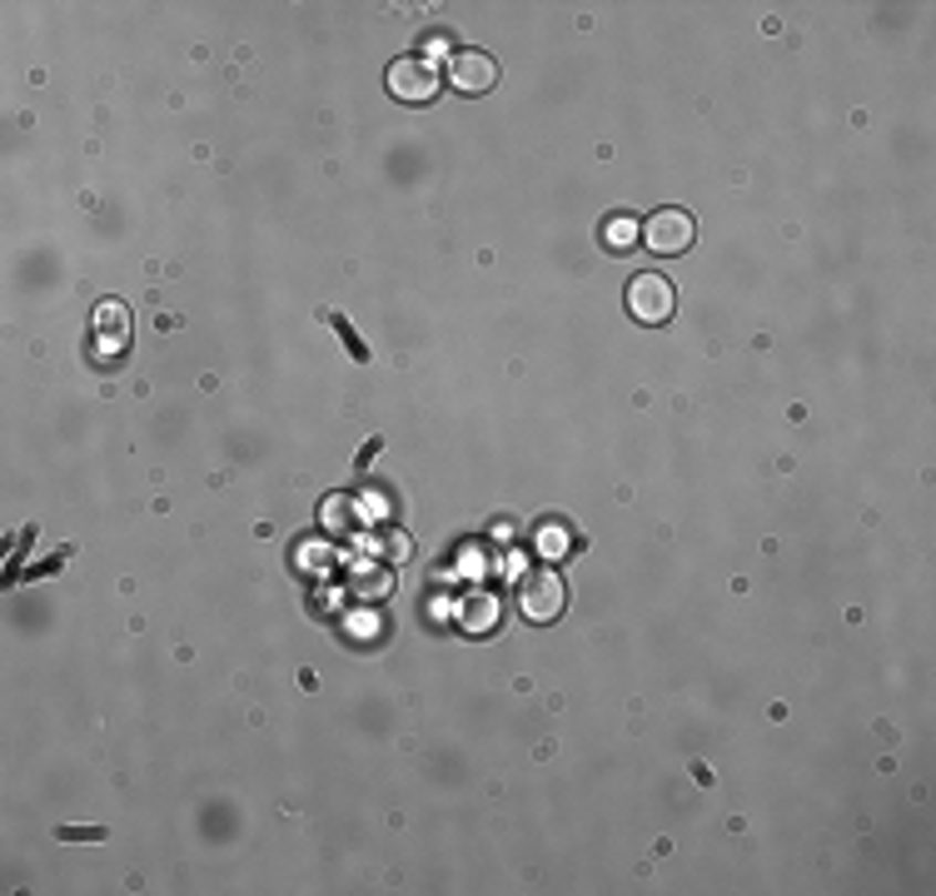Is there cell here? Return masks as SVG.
Wrapping results in <instances>:
<instances>
[{
    "instance_id": "obj_14",
    "label": "cell",
    "mask_w": 936,
    "mask_h": 896,
    "mask_svg": "<svg viewBox=\"0 0 936 896\" xmlns=\"http://www.w3.org/2000/svg\"><path fill=\"white\" fill-rule=\"evenodd\" d=\"M60 836H65V842H100V826H60Z\"/></svg>"
},
{
    "instance_id": "obj_4",
    "label": "cell",
    "mask_w": 936,
    "mask_h": 896,
    "mask_svg": "<svg viewBox=\"0 0 936 896\" xmlns=\"http://www.w3.org/2000/svg\"><path fill=\"white\" fill-rule=\"evenodd\" d=\"M388 95L404 100V105H428L438 95V70L434 60H394L388 65Z\"/></svg>"
},
{
    "instance_id": "obj_5",
    "label": "cell",
    "mask_w": 936,
    "mask_h": 896,
    "mask_svg": "<svg viewBox=\"0 0 936 896\" xmlns=\"http://www.w3.org/2000/svg\"><path fill=\"white\" fill-rule=\"evenodd\" d=\"M448 80H454V90H464V95H488V90L498 85V60L488 55V50H454V60H448Z\"/></svg>"
},
{
    "instance_id": "obj_3",
    "label": "cell",
    "mask_w": 936,
    "mask_h": 896,
    "mask_svg": "<svg viewBox=\"0 0 936 896\" xmlns=\"http://www.w3.org/2000/svg\"><path fill=\"white\" fill-rule=\"evenodd\" d=\"M673 304H677V294L663 274H637L633 284H627V314H633L637 324H667Z\"/></svg>"
},
{
    "instance_id": "obj_12",
    "label": "cell",
    "mask_w": 936,
    "mask_h": 896,
    "mask_svg": "<svg viewBox=\"0 0 936 896\" xmlns=\"http://www.w3.org/2000/svg\"><path fill=\"white\" fill-rule=\"evenodd\" d=\"M324 319H329V324L339 329V338H344V344L354 348V358H358V364H364V358H368V348L358 344V334H354V329H349V319H339V314H324Z\"/></svg>"
},
{
    "instance_id": "obj_1",
    "label": "cell",
    "mask_w": 936,
    "mask_h": 896,
    "mask_svg": "<svg viewBox=\"0 0 936 896\" xmlns=\"http://www.w3.org/2000/svg\"><path fill=\"white\" fill-rule=\"evenodd\" d=\"M568 603V583L558 567H533V573H523V583H518V607H523L528 623H553L558 613H563Z\"/></svg>"
},
{
    "instance_id": "obj_7",
    "label": "cell",
    "mask_w": 936,
    "mask_h": 896,
    "mask_svg": "<svg viewBox=\"0 0 936 896\" xmlns=\"http://www.w3.org/2000/svg\"><path fill=\"white\" fill-rule=\"evenodd\" d=\"M349 593H354L358 603H388V597H394V567L354 563V573H349Z\"/></svg>"
},
{
    "instance_id": "obj_6",
    "label": "cell",
    "mask_w": 936,
    "mask_h": 896,
    "mask_svg": "<svg viewBox=\"0 0 936 896\" xmlns=\"http://www.w3.org/2000/svg\"><path fill=\"white\" fill-rule=\"evenodd\" d=\"M129 348V309L119 299H105L95 304V354H125Z\"/></svg>"
},
{
    "instance_id": "obj_2",
    "label": "cell",
    "mask_w": 936,
    "mask_h": 896,
    "mask_svg": "<svg viewBox=\"0 0 936 896\" xmlns=\"http://www.w3.org/2000/svg\"><path fill=\"white\" fill-rule=\"evenodd\" d=\"M643 239H647V249L653 254H687L693 249V239H697V219L687 215V209H657L653 219L643 225Z\"/></svg>"
},
{
    "instance_id": "obj_11",
    "label": "cell",
    "mask_w": 936,
    "mask_h": 896,
    "mask_svg": "<svg viewBox=\"0 0 936 896\" xmlns=\"http://www.w3.org/2000/svg\"><path fill=\"white\" fill-rule=\"evenodd\" d=\"M374 548H378V553L388 558V567H394V563H404V558L414 553V543H408V533H378V538H374Z\"/></svg>"
},
{
    "instance_id": "obj_9",
    "label": "cell",
    "mask_w": 936,
    "mask_h": 896,
    "mask_svg": "<svg viewBox=\"0 0 936 896\" xmlns=\"http://www.w3.org/2000/svg\"><path fill=\"white\" fill-rule=\"evenodd\" d=\"M458 623H464L468 633H493V627H498V603L488 593H474L464 603V613H458Z\"/></svg>"
},
{
    "instance_id": "obj_10",
    "label": "cell",
    "mask_w": 936,
    "mask_h": 896,
    "mask_svg": "<svg viewBox=\"0 0 936 896\" xmlns=\"http://www.w3.org/2000/svg\"><path fill=\"white\" fill-rule=\"evenodd\" d=\"M633 239H637V219L633 215H613L603 225V244L613 249V254H627V249H633Z\"/></svg>"
},
{
    "instance_id": "obj_8",
    "label": "cell",
    "mask_w": 936,
    "mask_h": 896,
    "mask_svg": "<svg viewBox=\"0 0 936 896\" xmlns=\"http://www.w3.org/2000/svg\"><path fill=\"white\" fill-rule=\"evenodd\" d=\"M319 528H324L329 538H349L358 533V508L349 493H329L324 503H319Z\"/></svg>"
},
{
    "instance_id": "obj_13",
    "label": "cell",
    "mask_w": 936,
    "mask_h": 896,
    "mask_svg": "<svg viewBox=\"0 0 936 896\" xmlns=\"http://www.w3.org/2000/svg\"><path fill=\"white\" fill-rule=\"evenodd\" d=\"M324 558H329L324 543H299V548H294V563L304 567V573H309V563H324Z\"/></svg>"
}]
</instances>
